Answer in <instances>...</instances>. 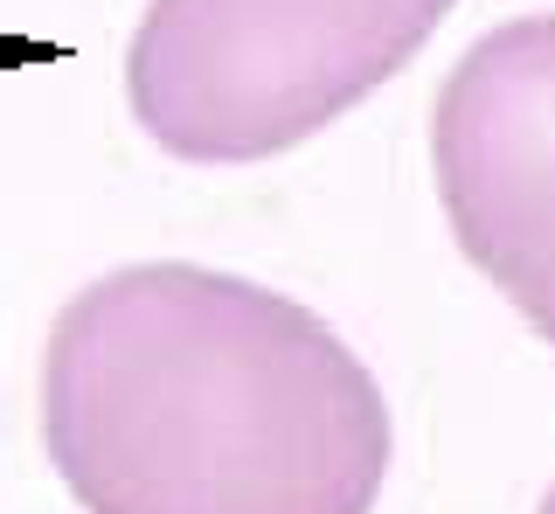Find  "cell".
Returning a JSON list of instances; mask_svg holds the SVG:
<instances>
[{"instance_id": "cell-2", "label": "cell", "mask_w": 555, "mask_h": 514, "mask_svg": "<svg viewBox=\"0 0 555 514\" xmlns=\"http://www.w3.org/2000/svg\"><path fill=\"white\" fill-rule=\"evenodd\" d=\"M444 14L451 0H153L126 98L173 160H264L389 83Z\"/></svg>"}, {"instance_id": "cell-4", "label": "cell", "mask_w": 555, "mask_h": 514, "mask_svg": "<svg viewBox=\"0 0 555 514\" xmlns=\"http://www.w3.org/2000/svg\"><path fill=\"white\" fill-rule=\"evenodd\" d=\"M542 514H555V487H548V493H542Z\"/></svg>"}, {"instance_id": "cell-1", "label": "cell", "mask_w": 555, "mask_h": 514, "mask_svg": "<svg viewBox=\"0 0 555 514\" xmlns=\"http://www.w3.org/2000/svg\"><path fill=\"white\" fill-rule=\"evenodd\" d=\"M42 445L83 514H369L389 403L312 306L208 265H126L49 334Z\"/></svg>"}, {"instance_id": "cell-3", "label": "cell", "mask_w": 555, "mask_h": 514, "mask_svg": "<svg viewBox=\"0 0 555 514\" xmlns=\"http://www.w3.org/2000/svg\"><path fill=\"white\" fill-rule=\"evenodd\" d=\"M438 202L500 299L555 340V14L479 36L430 118Z\"/></svg>"}]
</instances>
